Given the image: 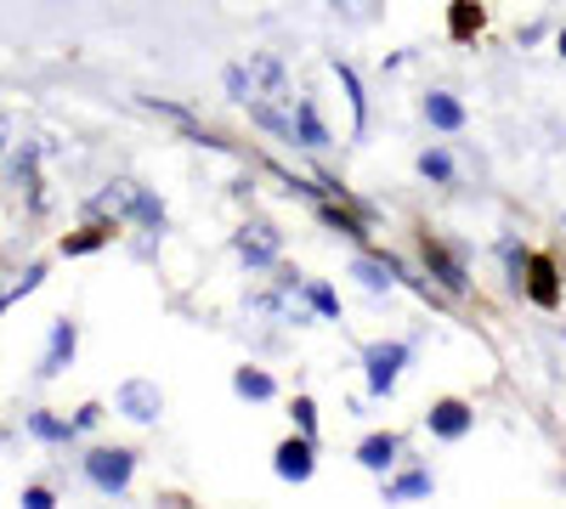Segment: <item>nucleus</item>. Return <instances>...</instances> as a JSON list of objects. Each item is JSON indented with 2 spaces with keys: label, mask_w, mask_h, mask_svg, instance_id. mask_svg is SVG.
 <instances>
[{
  "label": "nucleus",
  "mask_w": 566,
  "mask_h": 509,
  "mask_svg": "<svg viewBox=\"0 0 566 509\" xmlns=\"http://www.w3.org/2000/svg\"><path fill=\"white\" fill-rule=\"evenodd\" d=\"M402 362H408V346L402 340H380L363 351V368H368V391L374 396H391L397 380H402Z\"/></svg>",
  "instance_id": "obj_1"
},
{
  "label": "nucleus",
  "mask_w": 566,
  "mask_h": 509,
  "mask_svg": "<svg viewBox=\"0 0 566 509\" xmlns=\"http://www.w3.org/2000/svg\"><path fill=\"white\" fill-rule=\"evenodd\" d=\"M114 407L125 413V420H136V425H154L159 413H165V391H159L154 380H125V385L114 391Z\"/></svg>",
  "instance_id": "obj_2"
},
{
  "label": "nucleus",
  "mask_w": 566,
  "mask_h": 509,
  "mask_svg": "<svg viewBox=\"0 0 566 509\" xmlns=\"http://www.w3.org/2000/svg\"><path fill=\"white\" fill-rule=\"evenodd\" d=\"M130 470H136V453H125V447H97L85 458V476L97 481L103 492H125L130 487Z\"/></svg>",
  "instance_id": "obj_3"
},
{
  "label": "nucleus",
  "mask_w": 566,
  "mask_h": 509,
  "mask_svg": "<svg viewBox=\"0 0 566 509\" xmlns=\"http://www.w3.org/2000/svg\"><path fill=\"white\" fill-rule=\"evenodd\" d=\"M232 250H239L250 266H272V261H277V250H283V238H277V226L250 221V226H239V238H232Z\"/></svg>",
  "instance_id": "obj_4"
},
{
  "label": "nucleus",
  "mask_w": 566,
  "mask_h": 509,
  "mask_svg": "<svg viewBox=\"0 0 566 509\" xmlns=\"http://www.w3.org/2000/svg\"><path fill=\"white\" fill-rule=\"evenodd\" d=\"M272 470H277V481H312V470H317V458H312V436H290L277 453H272Z\"/></svg>",
  "instance_id": "obj_5"
},
{
  "label": "nucleus",
  "mask_w": 566,
  "mask_h": 509,
  "mask_svg": "<svg viewBox=\"0 0 566 509\" xmlns=\"http://www.w3.org/2000/svg\"><path fill=\"white\" fill-rule=\"evenodd\" d=\"M424 425H431V436H442V442H459L470 425H476V413H470L464 402H453V396H448V402H437L431 413H424Z\"/></svg>",
  "instance_id": "obj_6"
},
{
  "label": "nucleus",
  "mask_w": 566,
  "mask_h": 509,
  "mask_svg": "<svg viewBox=\"0 0 566 509\" xmlns=\"http://www.w3.org/2000/svg\"><path fill=\"white\" fill-rule=\"evenodd\" d=\"M352 277L363 289H374V295H386V289H397V277H402V266L397 261H380V255H357L352 261Z\"/></svg>",
  "instance_id": "obj_7"
},
{
  "label": "nucleus",
  "mask_w": 566,
  "mask_h": 509,
  "mask_svg": "<svg viewBox=\"0 0 566 509\" xmlns=\"http://www.w3.org/2000/svg\"><path fill=\"white\" fill-rule=\"evenodd\" d=\"M424 266H431L437 272V284L448 289V295H464L470 289V277H464V266L448 255V250H437V244H424Z\"/></svg>",
  "instance_id": "obj_8"
},
{
  "label": "nucleus",
  "mask_w": 566,
  "mask_h": 509,
  "mask_svg": "<svg viewBox=\"0 0 566 509\" xmlns=\"http://www.w3.org/2000/svg\"><path fill=\"white\" fill-rule=\"evenodd\" d=\"M74 322H57V329H52V346H45V357H40V374L45 380H52V374H63V362L74 357Z\"/></svg>",
  "instance_id": "obj_9"
},
{
  "label": "nucleus",
  "mask_w": 566,
  "mask_h": 509,
  "mask_svg": "<svg viewBox=\"0 0 566 509\" xmlns=\"http://www.w3.org/2000/svg\"><path fill=\"white\" fill-rule=\"evenodd\" d=\"M357 465L374 470V476H386V470L397 465V436H368V442L357 447Z\"/></svg>",
  "instance_id": "obj_10"
},
{
  "label": "nucleus",
  "mask_w": 566,
  "mask_h": 509,
  "mask_svg": "<svg viewBox=\"0 0 566 509\" xmlns=\"http://www.w3.org/2000/svg\"><path fill=\"white\" fill-rule=\"evenodd\" d=\"M424 119H431L437 130H459L464 108H459V97H448V91H431V97H424Z\"/></svg>",
  "instance_id": "obj_11"
},
{
  "label": "nucleus",
  "mask_w": 566,
  "mask_h": 509,
  "mask_svg": "<svg viewBox=\"0 0 566 509\" xmlns=\"http://www.w3.org/2000/svg\"><path fill=\"white\" fill-rule=\"evenodd\" d=\"M295 142L301 148H328V130H323V119H317V108L306 97L295 103Z\"/></svg>",
  "instance_id": "obj_12"
},
{
  "label": "nucleus",
  "mask_w": 566,
  "mask_h": 509,
  "mask_svg": "<svg viewBox=\"0 0 566 509\" xmlns=\"http://www.w3.org/2000/svg\"><path fill=\"white\" fill-rule=\"evenodd\" d=\"M232 391H239L244 402H266L277 385H272V374H261V368H239V374H232Z\"/></svg>",
  "instance_id": "obj_13"
},
{
  "label": "nucleus",
  "mask_w": 566,
  "mask_h": 509,
  "mask_svg": "<svg viewBox=\"0 0 566 509\" xmlns=\"http://www.w3.org/2000/svg\"><path fill=\"white\" fill-rule=\"evenodd\" d=\"M335 79H340L346 103H352V130H363V125H368V108H363V85H357V74H352L346 63H335Z\"/></svg>",
  "instance_id": "obj_14"
},
{
  "label": "nucleus",
  "mask_w": 566,
  "mask_h": 509,
  "mask_svg": "<svg viewBox=\"0 0 566 509\" xmlns=\"http://www.w3.org/2000/svg\"><path fill=\"white\" fill-rule=\"evenodd\" d=\"M386 498L397 503V498H431V470H408V476H397L391 487H386Z\"/></svg>",
  "instance_id": "obj_15"
},
{
  "label": "nucleus",
  "mask_w": 566,
  "mask_h": 509,
  "mask_svg": "<svg viewBox=\"0 0 566 509\" xmlns=\"http://www.w3.org/2000/svg\"><path fill=\"white\" fill-rule=\"evenodd\" d=\"M527 295H533L538 306H555V300H560V289H555V266H549V261H533V284H527Z\"/></svg>",
  "instance_id": "obj_16"
},
{
  "label": "nucleus",
  "mask_w": 566,
  "mask_h": 509,
  "mask_svg": "<svg viewBox=\"0 0 566 509\" xmlns=\"http://www.w3.org/2000/svg\"><path fill=\"white\" fill-rule=\"evenodd\" d=\"M29 431H34L40 442H69V436H74V425L52 420V413H29Z\"/></svg>",
  "instance_id": "obj_17"
},
{
  "label": "nucleus",
  "mask_w": 566,
  "mask_h": 509,
  "mask_svg": "<svg viewBox=\"0 0 566 509\" xmlns=\"http://www.w3.org/2000/svg\"><path fill=\"white\" fill-rule=\"evenodd\" d=\"M419 176H424V181H453V159L437 153V148H424V153H419Z\"/></svg>",
  "instance_id": "obj_18"
},
{
  "label": "nucleus",
  "mask_w": 566,
  "mask_h": 509,
  "mask_svg": "<svg viewBox=\"0 0 566 509\" xmlns=\"http://www.w3.org/2000/svg\"><path fill=\"white\" fill-rule=\"evenodd\" d=\"M470 29H482V7H470V0H453V34L464 40Z\"/></svg>",
  "instance_id": "obj_19"
},
{
  "label": "nucleus",
  "mask_w": 566,
  "mask_h": 509,
  "mask_svg": "<svg viewBox=\"0 0 566 509\" xmlns=\"http://www.w3.org/2000/svg\"><path fill=\"white\" fill-rule=\"evenodd\" d=\"M306 300H312L323 317H340V300H335V289H328V284H306Z\"/></svg>",
  "instance_id": "obj_20"
},
{
  "label": "nucleus",
  "mask_w": 566,
  "mask_h": 509,
  "mask_svg": "<svg viewBox=\"0 0 566 509\" xmlns=\"http://www.w3.org/2000/svg\"><path fill=\"white\" fill-rule=\"evenodd\" d=\"M295 425H301V436H317V407H312V396H295Z\"/></svg>",
  "instance_id": "obj_21"
},
{
  "label": "nucleus",
  "mask_w": 566,
  "mask_h": 509,
  "mask_svg": "<svg viewBox=\"0 0 566 509\" xmlns=\"http://www.w3.org/2000/svg\"><path fill=\"white\" fill-rule=\"evenodd\" d=\"M97 420H103V407H97V402H85V407L74 413V431H91V425H97Z\"/></svg>",
  "instance_id": "obj_22"
},
{
  "label": "nucleus",
  "mask_w": 566,
  "mask_h": 509,
  "mask_svg": "<svg viewBox=\"0 0 566 509\" xmlns=\"http://www.w3.org/2000/svg\"><path fill=\"white\" fill-rule=\"evenodd\" d=\"M23 503H29V509H52V492H45V487H29Z\"/></svg>",
  "instance_id": "obj_23"
},
{
  "label": "nucleus",
  "mask_w": 566,
  "mask_h": 509,
  "mask_svg": "<svg viewBox=\"0 0 566 509\" xmlns=\"http://www.w3.org/2000/svg\"><path fill=\"white\" fill-rule=\"evenodd\" d=\"M7 142H12V114H0V153H7Z\"/></svg>",
  "instance_id": "obj_24"
},
{
  "label": "nucleus",
  "mask_w": 566,
  "mask_h": 509,
  "mask_svg": "<svg viewBox=\"0 0 566 509\" xmlns=\"http://www.w3.org/2000/svg\"><path fill=\"white\" fill-rule=\"evenodd\" d=\"M555 52H560V57H566V29H560V34H555Z\"/></svg>",
  "instance_id": "obj_25"
}]
</instances>
